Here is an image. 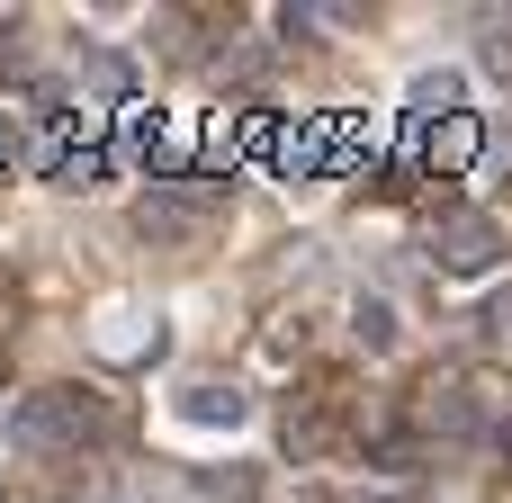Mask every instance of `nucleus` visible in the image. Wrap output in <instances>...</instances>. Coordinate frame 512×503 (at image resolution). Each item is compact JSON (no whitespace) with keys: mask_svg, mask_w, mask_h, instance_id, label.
<instances>
[{"mask_svg":"<svg viewBox=\"0 0 512 503\" xmlns=\"http://www.w3.org/2000/svg\"><path fill=\"white\" fill-rule=\"evenodd\" d=\"M432 261H441L450 279H486V270L504 261V225H495V216H441V225H432Z\"/></svg>","mask_w":512,"mask_h":503,"instance_id":"nucleus-1","label":"nucleus"},{"mask_svg":"<svg viewBox=\"0 0 512 503\" xmlns=\"http://www.w3.org/2000/svg\"><path fill=\"white\" fill-rule=\"evenodd\" d=\"M72 432H81V396L72 387H45V396H18L9 405V441L36 450V459L45 450H72Z\"/></svg>","mask_w":512,"mask_h":503,"instance_id":"nucleus-2","label":"nucleus"},{"mask_svg":"<svg viewBox=\"0 0 512 503\" xmlns=\"http://www.w3.org/2000/svg\"><path fill=\"white\" fill-rule=\"evenodd\" d=\"M171 405H180V423H198V432H234V423L252 414V396H243L234 378H225V387H216V378H198V387H180Z\"/></svg>","mask_w":512,"mask_h":503,"instance_id":"nucleus-3","label":"nucleus"},{"mask_svg":"<svg viewBox=\"0 0 512 503\" xmlns=\"http://www.w3.org/2000/svg\"><path fill=\"white\" fill-rule=\"evenodd\" d=\"M459 99H468V81H459L450 63L414 72V126H432V117H459Z\"/></svg>","mask_w":512,"mask_h":503,"instance_id":"nucleus-4","label":"nucleus"},{"mask_svg":"<svg viewBox=\"0 0 512 503\" xmlns=\"http://www.w3.org/2000/svg\"><path fill=\"white\" fill-rule=\"evenodd\" d=\"M198 207H207V189H189V180H153L144 189V225H162V234H180Z\"/></svg>","mask_w":512,"mask_h":503,"instance_id":"nucleus-5","label":"nucleus"},{"mask_svg":"<svg viewBox=\"0 0 512 503\" xmlns=\"http://www.w3.org/2000/svg\"><path fill=\"white\" fill-rule=\"evenodd\" d=\"M477 54H486V72H495V81H512V18H504V9H486V18H477Z\"/></svg>","mask_w":512,"mask_h":503,"instance_id":"nucleus-6","label":"nucleus"},{"mask_svg":"<svg viewBox=\"0 0 512 503\" xmlns=\"http://www.w3.org/2000/svg\"><path fill=\"white\" fill-rule=\"evenodd\" d=\"M351 333H360L369 351H387V342H396V306H387V297H360V306H351Z\"/></svg>","mask_w":512,"mask_h":503,"instance_id":"nucleus-7","label":"nucleus"},{"mask_svg":"<svg viewBox=\"0 0 512 503\" xmlns=\"http://www.w3.org/2000/svg\"><path fill=\"white\" fill-rule=\"evenodd\" d=\"M468 153H477V126H468V117H441V153H432V162H450V171H459Z\"/></svg>","mask_w":512,"mask_h":503,"instance_id":"nucleus-8","label":"nucleus"},{"mask_svg":"<svg viewBox=\"0 0 512 503\" xmlns=\"http://www.w3.org/2000/svg\"><path fill=\"white\" fill-rule=\"evenodd\" d=\"M486 171H512V126L495 135V153H486Z\"/></svg>","mask_w":512,"mask_h":503,"instance_id":"nucleus-9","label":"nucleus"},{"mask_svg":"<svg viewBox=\"0 0 512 503\" xmlns=\"http://www.w3.org/2000/svg\"><path fill=\"white\" fill-rule=\"evenodd\" d=\"M495 450H512V414H504V423H495Z\"/></svg>","mask_w":512,"mask_h":503,"instance_id":"nucleus-10","label":"nucleus"},{"mask_svg":"<svg viewBox=\"0 0 512 503\" xmlns=\"http://www.w3.org/2000/svg\"><path fill=\"white\" fill-rule=\"evenodd\" d=\"M90 503H99V495H90Z\"/></svg>","mask_w":512,"mask_h":503,"instance_id":"nucleus-11","label":"nucleus"}]
</instances>
